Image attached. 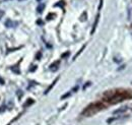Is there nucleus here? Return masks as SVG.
Returning <instances> with one entry per match:
<instances>
[{
  "label": "nucleus",
  "instance_id": "5",
  "mask_svg": "<svg viewBox=\"0 0 132 125\" xmlns=\"http://www.w3.org/2000/svg\"><path fill=\"white\" fill-rule=\"evenodd\" d=\"M44 8H45V4H44V3H41V4L37 7V11H38L39 13H42L43 10H44Z\"/></svg>",
  "mask_w": 132,
  "mask_h": 125
},
{
  "label": "nucleus",
  "instance_id": "2",
  "mask_svg": "<svg viewBox=\"0 0 132 125\" xmlns=\"http://www.w3.org/2000/svg\"><path fill=\"white\" fill-rule=\"evenodd\" d=\"M127 98H129L128 92H124V91L121 92V91H118L117 95H116L114 98H112V99L109 101V103H110V104H118V103L124 101V100L127 99Z\"/></svg>",
  "mask_w": 132,
  "mask_h": 125
},
{
  "label": "nucleus",
  "instance_id": "7",
  "mask_svg": "<svg viewBox=\"0 0 132 125\" xmlns=\"http://www.w3.org/2000/svg\"><path fill=\"white\" fill-rule=\"evenodd\" d=\"M58 79H59V78L57 77V78H56V79H55V80H54V81H53V82H52V84H51V85H50L49 88H48V89H47V91H46V92H45V94H48V93H49L50 91H51V89H52V88H53V87H54V84H55V83H56V82H57V81H58Z\"/></svg>",
  "mask_w": 132,
  "mask_h": 125
},
{
  "label": "nucleus",
  "instance_id": "12",
  "mask_svg": "<svg viewBox=\"0 0 132 125\" xmlns=\"http://www.w3.org/2000/svg\"><path fill=\"white\" fill-rule=\"evenodd\" d=\"M4 15V11H2V10H0V19H1V17Z\"/></svg>",
  "mask_w": 132,
  "mask_h": 125
},
{
  "label": "nucleus",
  "instance_id": "8",
  "mask_svg": "<svg viewBox=\"0 0 132 125\" xmlns=\"http://www.w3.org/2000/svg\"><path fill=\"white\" fill-rule=\"evenodd\" d=\"M127 110V107H123V108H121V109L119 110H116V111H114V114H120V113H123V112H125Z\"/></svg>",
  "mask_w": 132,
  "mask_h": 125
},
{
  "label": "nucleus",
  "instance_id": "9",
  "mask_svg": "<svg viewBox=\"0 0 132 125\" xmlns=\"http://www.w3.org/2000/svg\"><path fill=\"white\" fill-rule=\"evenodd\" d=\"M98 21H99V15L97 16V18H96L95 25H94V27H93V31H92V34H94V32H95V30H96V27H97V25H98Z\"/></svg>",
  "mask_w": 132,
  "mask_h": 125
},
{
  "label": "nucleus",
  "instance_id": "3",
  "mask_svg": "<svg viewBox=\"0 0 132 125\" xmlns=\"http://www.w3.org/2000/svg\"><path fill=\"white\" fill-rule=\"evenodd\" d=\"M118 93V90H110V91H107L106 93H104L103 95V99L105 100V101H110L112 98H114L116 95Z\"/></svg>",
  "mask_w": 132,
  "mask_h": 125
},
{
  "label": "nucleus",
  "instance_id": "1",
  "mask_svg": "<svg viewBox=\"0 0 132 125\" xmlns=\"http://www.w3.org/2000/svg\"><path fill=\"white\" fill-rule=\"evenodd\" d=\"M106 106L102 103V102H98V103H95V104H90L88 107H86L84 111L82 112L83 116H86V117H89L96 113H98L99 111L103 110Z\"/></svg>",
  "mask_w": 132,
  "mask_h": 125
},
{
  "label": "nucleus",
  "instance_id": "4",
  "mask_svg": "<svg viewBox=\"0 0 132 125\" xmlns=\"http://www.w3.org/2000/svg\"><path fill=\"white\" fill-rule=\"evenodd\" d=\"M5 26H6L7 28H15L17 26V22L12 21L11 19H7V20L5 21Z\"/></svg>",
  "mask_w": 132,
  "mask_h": 125
},
{
  "label": "nucleus",
  "instance_id": "10",
  "mask_svg": "<svg viewBox=\"0 0 132 125\" xmlns=\"http://www.w3.org/2000/svg\"><path fill=\"white\" fill-rule=\"evenodd\" d=\"M33 103H34V100H33V99H30V100H28V102H27V103L23 105V107H28V106L32 105Z\"/></svg>",
  "mask_w": 132,
  "mask_h": 125
},
{
  "label": "nucleus",
  "instance_id": "13",
  "mask_svg": "<svg viewBox=\"0 0 132 125\" xmlns=\"http://www.w3.org/2000/svg\"><path fill=\"white\" fill-rule=\"evenodd\" d=\"M0 82H1V83H4V81H3V80H2L1 78H0Z\"/></svg>",
  "mask_w": 132,
  "mask_h": 125
},
{
  "label": "nucleus",
  "instance_id": "11",
  "mask_svg": "<svg viewBox=\"0 0 132 125\" xmlns=\"http://www.w3.org/2000/svg\"><path fill=\"white\" fill-rule=\"evenodd\" d=\"M68 96H70V93H68V94L64 95V96H62V97H61V99H62V100H63V99H65V98H67V97H68Z\"/></svg>",
  "mask_w": 132,
  "mask_h": 125
},
{
  "label": "nucleus",
  "instance_id": "6",
  "mask_svg": "<svg viewBox=\"0 0 132 125\" xmlns=\"http://www.w3.org/2000/svg\"><path fill=\"white\" fill-rule=\"evenodd\" d=\"M59 61H57V62H55L54 64H52L51 66H50V68H51V70H53V71H55V70H57L58 69V65H59Z\"/></svg>",
  "mask_w": 132,
  "mask_h": 125
}]
</instances>
